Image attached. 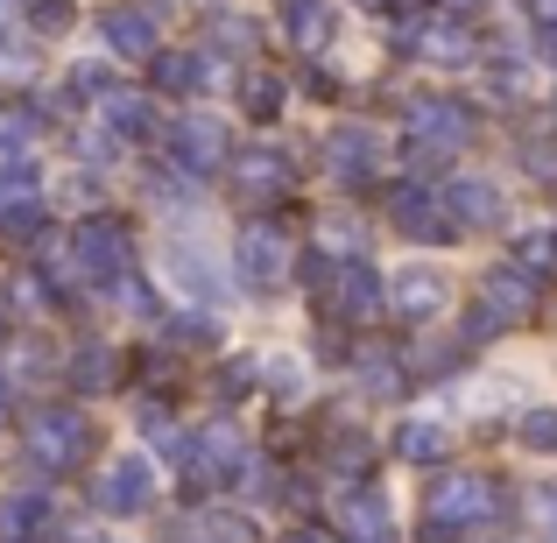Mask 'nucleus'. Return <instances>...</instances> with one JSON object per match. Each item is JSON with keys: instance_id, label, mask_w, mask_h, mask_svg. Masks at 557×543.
I'll use <instances>...</instances> for the list:
<instances>
[{"instance_id": "24", "label": "nucleus", "mask_w": 557, "mask_h": 543, "mask_svg": "<svg viewBox=\"0 0 557 543\" xmlns=\"http://www.w3.org/2000/svg\"><path fill=\"white\" fill-rule=\"evenodd\" d=\"M261 381H269L283 403H289V395H304V367L289 360V354H269V360H261Z\"/></svg>"}, {"instance_id": "20", "label": "nucleus", "mask_w": 557, "mask_h": 543, "mask_svg": "<svg viewBox=\"0 0 557 543\" xmlns=\"http://www.w3.org/2000/svg\"><path fill=\"white\" fill-rule=\"evenodd\" d=\"M156 85H163V92H205V85H212V57H163V64H156Z\"/></svg>"}, {"instance_id": "18", "label": "nucleus", "mask_w": 557, "mask_h": 543, "mask_svg": "<svg viewBox=\"0 0 557 543\" xmlns=\"http://www.w3.org/2000/svg\"><path fill=\"white\" fill-rule=\"evenodd\" d=\"M42 522H50V508H42L36 494H14V502H0V536H8V543H36Z\"/></svg>"}, {"instance_id": "15", "label": "nucleus", "mask_w": 557, "mask_h": 543, "mask_svg": "<svg viewBox=\"0 0 557 543\" xmlns=\"http://www.w3.org/2000/svg\"><path fill=\"white\" fill-rule=\"evenodd\" d=\"M339 522H346V543H395V522H388V494H374V488L346 494Z\"/></svg>"}, {"instance_id": "2", "label": "nucleus", "mask_w": 557, "mask_h": 543, "mask_svg": "<svg viewBox=\"0 0 557 543\" xmlns=\"http://www.w3.org/2000/svg\"><path fill=\"white\" fill-rule=\"evenodd\" d=\"M494 516V480L487 473H445L431 488V543H451Z\"/></svg>"}, {"instance_id": "19", "label": "nucleus", "mask_w": 557, "mask_h": 543, "mask_svg": "<svg viewBox=\"0 0 557 543\" xmlns=\"http://www.w3.org/2000/svg\"><path fill=\"white\" fill-rule=\"evenodd\" d=\"M395 459L403 466H437L445 459V431H437V423H403V431H395Z\"/></svg>"}, {"instance_id": "33", "label": "nucleus", "mask_w": 557, "mask_h": 543, "mask_svg": "<svg viewBox=\"0 0 557 543\" xmlns=\"http://www.w3.org/2000/svg\"><path fill=\"white\" fill-rule=\"evenodd\" d=\"M283 543H325V530H289Z\"/></svg>"}, {"instance_id": "23", "label": "nucleus", "mask_w": 557, "mask_h": 543, "mask_svg": "<svg viewBox=\"0 0 557 543\" xmlns=\"http://www.w3.org/2000/svg\"><path fill=\"white\" fill-rule=\"evenodd\" d=\"M71 381H78V388H107V381H113V354H107V346H85V354L71 360Z\"/></svg>"}, {"instance_id": "32", "label": "nucleus", "mask_w": 557, "mask_h": 543, "mask_svg": "<svg viewBox=\"0 0 557 543\" xmlns=\"http://www.w3.org/2000/svg\"><path fill=\"white\" fill-rule=\"evenodd\" d=\"M536 516H544V530L557 536V488H544V494H536Z\"/></svg>"}, {"instance_id": "17", "label": "nucleus", "mask_w": 557, "mask_h": 543, "mask_svg": "<svg viewBox=\"0 0 557 543\" xmlns=\"http://www.w3.org/2000/svg\"><path fill=\"white\" fill-rule=\"evenodd\" d=\"M283 28H289V42L318 50V42H332L339 14H332V0H283Z\"/></svg>"}, {"instance_id": "16", "label": "nucleus", "mask_w": 557, "mask_h": 543, "mask_svg": "<svg viewBox=\"0 0 557 543\" xmlns=\"http://www.w3.org/2000/svg\"><path fill=\"white\" fill-rule=\"evenodd\" d=\"M233 177H240L247 198H283V190H289V156H275V149H240V156H233Z\"/></svg>"}, {"instance_id": "34", "label": "nucleus", "mask_w": 557, "mask_h": 543, "mask_svg": "<svg viewBox=\"0 0 557 543\" xmlns=\"http://www.w3.org/2000/svg\"><path fill=\"white\" fill-rule=\"evenodd\" d=\"M0 403H8V381H0Z\"/></svg>"}, {"instance_id": "4", "label": "nucleus", "mask_w": 557, "mask_h": 543, "mask_svg": "<svg viewBox=\"0 0 557 543\" xmlns=\"http://www.w3.org/2000/svg\"><path fill=\"white\" fill-rule=\"evenodd\" d=\"M170 283L184 289V297H198V304H226V275H219V261H212V247L205 240H170Z\"/></svg>"}, {"instance_id": "22", "label": "nucleus", "mask_w": 557, "mask_h": 543, "mask_svg": "<svg viewBox=\"0 0 557 543\" xmlns=\"http://www.w3.org/2000/svg\"><path fill=\"white\" fill-rule=\"evenodd\" d=\"M516 269H522V275H544V269H557V233H544V226H536V233H522V240H516Z\"/></svg>"}, {"instance_id": "3", "label": "nucleus", "mask_w": 557, "mask_h": 543, "mask_svg": "<svg viewBox=\"0 0 557 543\" xmlns=\"http://www.w3.org/2000/svg\"><path fill=\"white\" fill-rule=\"evenodd\" d=\"M381 212L403 240H445L451 233V212H437V184H388Z\"/></svg>"}, {"instance_id": "27", "label": "nucleus", "mask_w": 557, "mask_h": 543, "mask_svg": "<svg viewBox=\"0 0 557 543\" xmlns=\"http://www.w3.org/2000/svg\"><path fill=\"white\" fill-rule=\"evenodd\" d=\"M522 445H530V452H557V409H530V417H522Z\"/></svg>"}, {"instance_id": "31", "label": "nucleus", "mask_w": 557, "mask_h": 543, "mask_svg": "<svg viewBox=\"0 0 557 543\" xmlns=\"http://www.w3.org/2000/svg\"><path fill=\"white\" fill-rule=\"evenodd\" d=\"M459 367V346H417V374H451Z\"/></svg>"}, {"instance_id": "14", "label": "nucleus", "mask_w": 557, "mask_h": 543, "mask_svg": "<svg viewBox=\"0 0 557 543\" xmlns=\"http://www.w3.org/2000/svg\"><path fill=\"white\" fill-rule=\"evenodd\" d=\"M388 297H395V311L431 318L437 304H445V275H437L431 261H409V269H395V275H388Z\"/></svg>"}, {"instance_id": "30", "label": "nucleus", "mask_w": 557, "mask_h": 543, "mask_svg": "<svg viewBox=\"0 0 557 543\" xmlns=\"http://www.w3.org/2000/svg\"><path fill=\"white\" fill-rule=\"evenodd\" d=\"M36 28L42 36H64L71 28V0H36Z\"/></svg>"}, {"instance_id": "10", "label": "nucleus", "mask_w": 557, "mask_h": 543, "mask_svg": "<svg viewBox=\"0 0 557 543\" xmlns=\"http://www.w3.org/2000/svg\"><path fill=\"white\" fill-rule=\"evenodd\" d=\"M71 261H78V275H92V283H121V269H127V233L92 219V226L71 240Z\"/></svg>"}, {"instance_id": "25", "label": "nucleus", "mask_w": 557, "mask_h": 543, "mask_svg": "<svg viewBox=\"0 0 557 543\" xmlns=\"http://www.w3.org/2000/svg\"><path fill=\"white\" fill-rule=\"evenodd\" d=\"M487 85H494L502 99H522V92H530V64H522V57H494Z\"/></svg>"}, {"instance_id": "28", "label": "nucleus", "mask_w": 557, "mask_h": 543, "mask_svg": "<svg viewBox=\"0 0 557 543\" xmlns=\"http://www.w3.org/2000/svg\"><path fill=\"white\" fill-rule=\"evenodd\" d=\"M240 99H247V113H255V121H269V113L283 107V85H275V78H247Z\"/></svg>"}, {"instance_id": "7", "label": "nucleus", "mask_w": 557, "mask_h": 543, "mask_svg": "<svg viewBox=\"0 0 557 543\" xmlns=\"http://www.w3.org/2000/svg\"><path fill=\"white\" fill-rule=\"evenodd\" d=\"M445 212H451V226L487 233V226H502V219H508V198L487 177H451L445 184Z\"/></svg>"}, {"instance_id": "8", "label": "nucleus", "mask_w": 557, "mask_h": 543, "mask_svg": "<svg viewBox=\"0 0 557 543\" xmlns=\"http://www.w3.org/2000/svg\"><path fill=\"white\" fill-rule=\"evenodd\" d=\"M466 121H473V113H466L459 99H417V107H409V127H417V149H437V156H451L466 135H473Z\"/></svg>"}, {"instance_id": "11", "label": "nucleus", "mask_w": 557, "mask_h": 543, "mask_svg": "<svg viewBox=\"0 0 557 543\" xmlns=\"http://www.w3.org/2000/svg\"><path fill=\"white\" fill-rule=\"evenodd\" d=\"M170 149H177V163L190 170V177H205L212 163H226V127L205 121V113H190V121L170 127Z\"/></svg>"}, {"instance_id": "9", "label": "nucleus", "mask_w": 557, "mask_h": 543, "mask_svg": "<svg viewBox=\"0 0 557 543\" xmlns=\"http://www.w3.org/2000/svg\"><path fill=\"white\" fill-rule=\"evenodd\" d=\"M149 502H156L149 459H113L107 473H99V508H107V516H135V508H149Z\"/></svg>"}, {"instance_id": "12", "label": "nucleus", "mask_w": 557, "mask_h": 543, "mask_svg": "<svg viewBox=\"0 0 557 543\" xmlns=\"http://www.w3.org/2000/svg\"><path fill=\"white\" fill-rule=\"evenodd\" d=\"M240 275H247L255 289L283 283V275H289V240H283L275 226H247V233H240Z\"/></svg>"}, {"instance_id": "5", "label": "nucleus", "mask_w": 557, "mask_h": 543, "mask_svg": "<svg viewBox=\"0 0 557 543\" xmlns=\"http://www.w3.org/2000/svg\"><path fill=\"white\" fill-rule=\"evenodd\" d=\"M85 445V417L78 409H42L36 423H28V466H71V452Z\"/></svg>"}, {"instance_id": "26", "label": "nucleus", "mask_w": 557, "mask_h": 543, "mask_svg": "<svg viewBox=\"0 0 557 543\" xmlns=\"http://www.w3.org/2000/svg\"><path fill=\"white\" fill-rule=\"evenodd\" d=\"M360 388L368 395H403V367L395 360H360Z\"/></svg>"}, {"instance_id": "21", "label": "nucleus", "mask_w": 557, "mask_h": 543, "mask_svg": "<svg viewBox=\"0 0 557 543\" xmlns=\"http://www.w3.org/2000/svg\"><path fill=\"white\" fill-rule=\"evenodd\" d=\"M107 121H113V135H149V99H135V92H107Z\"/></svg>"}, {"instance_id": "1", "label": "nucleus", "mask_w": 557, "mask_h": 543, "mask_svg": "<svg viewBox=\"0 0 557 543\" xmlns=\"http://www.w3.org/2000/svg\"><path fill=\"white\" fill-rule=\"evenodd\" d=\"M304 275H311L318 304L332 318H346V325H368V318H381V304H388V283H381L368 261H311Z\"/></svg>"}, {"instance_id": "6", "label": "nucleus", "mask_w": 557, "mask_h": 543, "mask_svg": "<svg viewBox=\"0 0 557 543\" xmlns=\"http://www.w3.org/2000/svg\"><path fill=\"white\" fill-rule=\"evenodd\" d=\"M381 170V141L368 127H332L325 135V177L332 184H368Z\"/></svg>"}, {"instance_id": "13", "label": "nucleus", "mask_w": 557, "mask_h": 543, "mask_svg": "<svg viewBox=\"0 0 557 543\" xmlns=\"http://www.w3.org/2000/svg\"><path fill=\"white\" fill-rule=\"evenodd\" d=\"M99 36L113 57H156V14L149 8H107L99 14Z\"/></svg>"}, {"instance_id": "29", "label": "nucleus", "mask_w": 557, "mask_h": 543, "mask_svg": "<svg viewBox=\"0 0 557 543\" xmlns=\"http://www.w3.org/2000/svg\"><path fill=\"white\" fill-rule=\"evenodd\" d=\"M198 536H205V543H255V530H247L240 516H205Z\"/></svg>"}]
</instances>
